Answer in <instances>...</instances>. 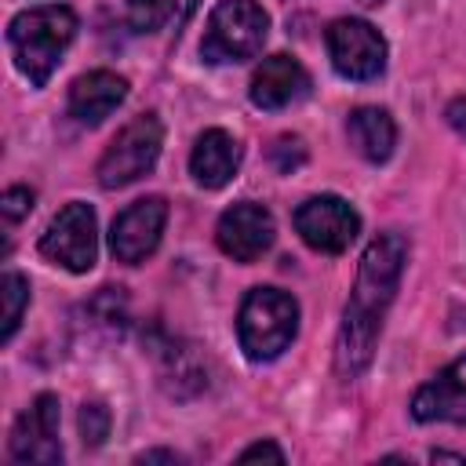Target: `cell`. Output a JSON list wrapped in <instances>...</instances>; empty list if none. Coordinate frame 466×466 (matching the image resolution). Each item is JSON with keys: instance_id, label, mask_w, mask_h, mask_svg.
<instances>
[{"instance_id": "cell-3", "label": "cell", "mask_w": 466, "mask_h": 466, "mask_svg": "<svg viewBox=\"0 0 466 466\" xmlns=\"http://www.w3.org/2000/svg\"><path fill=\"white\" fill-rule=\"evenodd\" d=\"M299 331V302L280 288H251L237 313L240 350L251 360L280 357Z\"/></svg>"}, {"instance_id": "cell-2", "label": "cell", "mask_w": 466, "mask_h": 466, "mask_svg": "<svg viewBox=\"0 0 466 466\" xmlns=\"http://www.w3.org/2000/svg\"><path fill=\"white\" fill-rule=\"evenodd\" d=\"M73 33H76V15L62 4H44V7H29L15 15L7 29V44L15 51V66L29 76L33 87L47 84Z\"/></svg>"}, {"instance_id": "cell-20", "label": "cell", "mask_w": 466, "mask_h": 466, "mask_svg": "<svg viewBox=\"0 0 466 466\" xmlns=\"http://www.w3.org/2000/svg\"><path fill=\"white\" fill-rule=\"evenodd\" d=\"M80 433H84V444H102V437L109 433V411L102 404H84L80 408Z\"/></svg>"}, {"instance_id": "cell-11", "label": "cell", "mask_w": 466, "mask_h": 466, "mask_svg": "<svg viewBox=\"0 0 466 466\" xmlns=\"http://www.w3.org/2000/svg\"><path fill=\"white\" fill-rule=\"evenodd\" d=\"M11 455L18 462H58V397L40 393L11 430Z\"/></svg>"}, {"instance_id": "cell-19", "label": "cell", "mask_w": 466, "mask_h": 466, "mask_svg": "<svg viewBox=\"0 0 466 466\" xmlns=\"http://www.w3.org/2000/svg\"><path fill=\"white\" fill-rule=\"evenodd\" d=\"M269 160L277 164V171H291V167H299V164L306 160V146H302V138H295V135H280V138L269 146Z\"/></svg>"}, {"instance_id": "cell-17", "label": "cell", "mask_w": 466, "mask_h": 466, "mask_svg": "<svg viewBox=\"0 0 466 466\" xmlns=\"http://www.w3.org/2000/svg\"><path fill=\"white\" fill-rule=\"evenodd\" d=\"M0 299H4V328H0V339L7 342V339L15 335V328H18V320H22L25 302H29V284H25V277H22V273H4V280H0Z\"/></svg>"}, {"instance_id": "cell-8", "label": "cell", "mask_w": 466, "mask_h": 466, "mask_svg": "<svg viewBox=\"0 0 466 466\" xmlns=\"http://www.w3.org/2000/svg\"><path fill=\"white\" fill-rule=\"evenodd\" d=\"M295 229L299 237L324 255H339L353 244V237L360 233V215L342 200V197H309L306 204H299L295 211Z\"/></svg>"}, {"instance_id": "cell-14", "label": "cell", "mask_w": 466, "mask_h": 466, "mask_svg": "<svg viewBox=\"0 0 466 466\" xmlns=\"http://www.w3.org/2000/svg\"><path fill=\"white\" fill-rule=\"evenodd\" d=\"M127 98V80L109 69H91L69 87V116L80 124H102Z\"/></svg>"}, {"instance_id": "cell-21", "label": "cell", "mask_w": 466, "mask_h": 466, "mask_svg": "<svg viewBox=\"0 0 466 466\" xmlns=\"http://www.w3.org/2000/svg\"><path fill=\"white\" fill-rule=\"evenodd\" d=\"M29 208H33V189H25V186H11L0 200V211L7 222H18L22 215H29Z\"/></svg>"}, {"instance_id": "cell-15", "label": "cell", "mask_w": 466, "mask_h": 466, "mask_svg": "<svg viewBox=\"0 0 466 466\" xmlns=\"http://www.w3.org/2000/svg\"><path fill=\"white\" fill-rule=\"evenodd\" d=\"M240 167V146L229 131L222 127H211L197 138L193 146V157H189V171L193 178L204 186V189H218L226 186Z\"/></svg>"}, {"instance_id": "cell-12", "label": "cell", "mask_w": 466, "mask_h": 466, "mask_svg": "<svg viewBox=\"0 0 466 466\" xmlns=\"http://www.w3.org/2000/svg\"><path fill=\"white\" fill-rule=\"evenodd\" d=\"M411 415L419 422H466V357L441 368L411 397Z\"/></svg>"}, {"instance_id": "cell-16", "label": "cell", "mask_w": 466, "mask_h": 466, "mask_svg": "<svg viewBox=\"0 0 466 466\" xmlns=\"http://www.w3.org/2000/svg\"><path fill=\"white\" fill-rule=\"evenodd\" d=\"M346 131H350V142L353 149L371 160V164H382L390 153H393V142H397V127H393V116L379 106H360L350 113L346 120Z\"/></svg>"}, {"instance_id": "cell-4", "label": "cell", "mask_w": 466, "mask_h": 466, "mask_svg": "<svg viewBox=\"0 0 466 466\" xmlns=\"http://www.w3.org/2000/svg\"><path fill=\"white\" fill-rule=\"evenodd\" d=\"M266 33H269V15L262 11V4H255V0H222L208 18L200 55L215 66L244 62V58H255L262 51Z\"/></svg>"}, {"instance_id": "cell-9", "label": "cell", "mask_w": 466, "mask_h": 466, "mask_svg": "<svg viewBox=\"0 0 466 466\" xmlns=\"http://www.w3.org/2000/svg\"><path fill=\"white\" fill-rule=\"evenodd\" d=\"M164 222H167V204L164 197H142L135 204H127L113 229H109V248L120 262L135 266L142 258H149L160 244V233H164Z\"/></svg>"}, {"instance_id": "cell-22", "label": "cell", "mask_w": 466, "mask_h": 466, "mask_svg": "<svg viewBox=\"0 0 466 466\" xmlns=\"http://www.w3.org/2000/svg\"><path fill=\"white\" fill-rule=\"evenodd\" d=\"M251 459H273V462H284V451H280L277 444L262 441V444H251V448L240 451V462H251Z\"/></svg>"}, {"instance_id": "cell-7", "label": "cell", "mask_w": 466, "mask_h": 466, "mask_svg": "<svg viewBox=\"0 0 466 466\" xmlns=\"http://www.w3.org/2000/svg\"><path fill=\"white\" fill-rule=\"evenodd\" d=\"M324 40H328V55H331L335 73L346 80H371L386 69V40L364 18L331 22Z\"/></svg>"}, {"instance_id": "cell-6", "label": "cell", "mask_w": 466, "mask_h": 466, "mask_svg": "<svg viewBox=\"0 0 466 466\" xmlns=\"http://www.w3.org/2000/svg\"><path fill=\"white\" fill-rule=\"evenodd\" d=\"M40 251L69 269V273H87L98 258V222H95V211L80 200L66 204L44 229L40 237Z\"/></svg>"}, {"instance_id": "cell-1", "label": "cell", "mask_w": 466, "mask_h": 466, "mask_svg": "<svg viewBox=\"0 0 466 466\" xmlns=\"http://www.w3.org/2000/svg\"><path fill=\"white\" fill-rule=\"evenodd\" d=\"M408 258V244L400 233H379L357 269V284L350 291L346 302V317H342V331H339V371L342 375H357L375 350V339L382 331V317L393 302L400 269Z\"/></svg>"}, {"instance_id": "cell-23", "label": "cell", "mask_w": 466, "mask_h": 466, "mask_svg": "<svg viewBox=\"0 0 466 466\" xmlns=\"http://www.w3.org/2000/svg\"><path fill=\"white\" fill-rule=\"evenodd\" d=\"M448 124L466 138V95H462V98H455V102L448 106Z\"/></svg>"}, {"instance_id": "cell-13", "label": "cell", "mask_w": 466, "mask_h": 466, "mask_svg": "<svg viewBox=\"0 0 466 466\" xmlns=\"http://www.w3.org/2000/svg\"><path fill=\"white\" fill-rule=\"evenodd\" d=\"M306 91H309V73L291 55L262 58V66L255 69L251 87H248V95H251V102L258 109H284V106L299 102Z\"/></svg>"}, {"instance_id": "cell-5", "label": "cell", "mask_w": 466, "mask_h": 466, "mask_svg": "<svg viewBox=\"0 0 466 466\" xmlns=\"http://www.w3.org/2000/svg\"><path fill=\"white\" fill-rule=\"evenodd\" d=\"M160 146H164V127H160L157 113L135 116V120L109 142V149L102 153V160H98V182H102L106 189H120V186L142 178V175L157 164Z\"/></svg>"}, {"instance_id": "cell-10", "label": "cell", "mask_w": 466, "mask_h": 466, "mask_svg": "<svg viewBox=\"0 0 466 466\" xmlns=\"http://www.w3.org/2000/svg\"><path fill=\"white\" fill-rule=\"evenodd\" d=\"M215 237H218V248L233 262H255L273 244V215L262 204L240 200V204H233V208L222 211Z\"/></svg>"}, {"instance_id": "cell-18", "label": "cell", "mask_w": 466, "mask_h": 466, "mask_svg": "<svg viewBox=\"0 0 466 466\" xmlns=\"http://www.w3.org/2000/svg\"><path fill=\"white\" fill-rule=\"evenodd\" d=\"M175 4L178 0H127V18H131L135 29L153 33V29H160L171 18Z\"/></svg>"}]
</instances>
